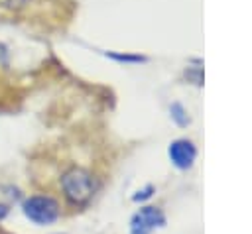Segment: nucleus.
I'll list each match as a JSON object with an SVG mask.
<instances>
[{
    "label": "nucleus",
    "mask_w": 252,
    "mask_h": 234,
    "mask_svg": "<svg viewBox=\"0 0 252 234\" xmlns=\"http://www.w3.org/2000/svg\"><path fill=\"white\" fill-rule=\"evenodd\" d=\"M61 189H63L65 199L71 205L81 206V205H85V203H89L93 199L96 183H94V177L87 169L71 167L61 177Z\"/></svg>",
    "instance_id": "1"
},
{
    "label": "nucleus",
    "mask_w": 252,
    "mask_h": 234,
    "mask_svg": "<svg viewBox=\"0 0 252 234\" xmlns=\"http://www.w3.org/2000/svg\"><path fill=\"white\" fill-rule=\"evenodd\" d=\"M24 214L37 226L53 224L59 218V203L47 195H33L22 205Z\"/></svg>",
    "instance_id": "2"
},
{
    "label": "nucleus",
    "mask_w": 252,
    "mask_h": 234,
    "mask_svg": "<svg viewBox=\"0 0 252 234\" xmlns=\"http://www.w3.org/2000/svg\"><path fill=\"white\" fill-rule=\"evenodd\" d=\"M163 224V214L156 206L140 208L130 220V234H150L158 226Z\"/></svg>",
    "instance_id": "3"
},
{
    "label": "nucleus",
    "mask_w": 252,
    "mask_h": 234,
    "mask_svg": "<svg viewBox=\"0 0 252 234\" xmlns=\"http://www.w3.org/2000/svg\"><path fill=\"white\" fill-rule=\"evenodd\" d=\"M195 153H197L195 151V146L189 140H175L169 146V157H171L173 165L179 167V169L191 167V163L195 159Z\"/></svg>",
    "instance_id": "4"
},
{
    "label": "nucleus",
    "mask_w": 252,
    "mask_h": 234,
    "mask_svg": "<svg viewBox=\"0 0 252 234\" xmlns=\"http://www.w3.org/2000/svg\"><path fill=\"white\" fill-rule=\"evenodd\" d=\"M20 197L22 195L14 185H6V183L0 185V220L10 214V210L18 205Z\"/></svg>",
    "instance_id": "5"
},
{
    "label": "nucleus",
    "mask_w": 252,
    "mask_h": 234,
    "mask_svg": "<svg viewBox=\"0 0 252 234\" xmlns=\"http://www.w3.org/2000/svg\"><path fill=\"white\" fill-rule=\"evenodd\" d=\"M171 116H173V120H175L177 124H181V126H185V124L189 122V118H187V114H185V110H183L181 104H171Z\"/></svg>",
    "instance_id": "6"
},
{
    "label": "nucleus",
    "mask_w": 252,
    "mask_h": 234,
    "mask_svg": "<svg viewBox=\"0 0 252 234\" xmlns=\"http://www.w3.org/2000/svg\"><path fill=\"white\" fill-rule=\"evenodd\" d=\"M110 57H112V59H118V61H128V63L144 61V57H140V55H114V53H110Z\"/></svg>",
    "instance_id": "7"
},
{
    "label": "nucleus",
    "mask_w": 252,
    "mask_h": 234,
    "mask_svg": "<svg viewBox=\"0 0 252 234\" xmlns=\"http://www.w3.org/2000/svg\"><path fill=\"white\" fill-rule=\"evenodd\" d=\"M150 191H152V187H148V189H144V191H140V193H138V195L134 197V201H140V199H146V197H150V195H152Z\"/></svg>",
    "instance_id": "8"
}]
</instances>
